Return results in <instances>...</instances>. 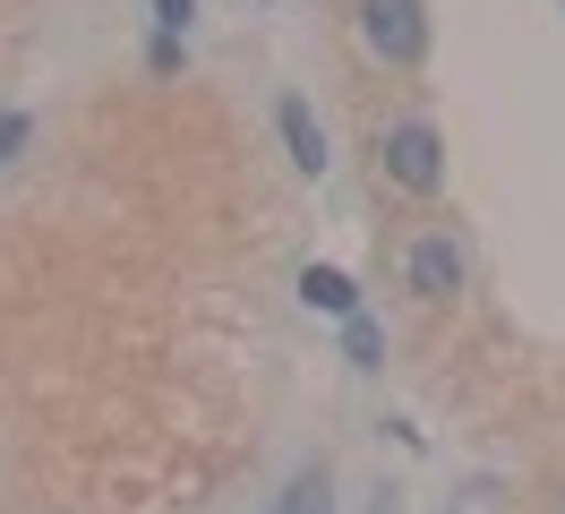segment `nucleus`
<instances>
[{"mask_svg":"<svg viewBox=\"0 0 565 514\" xmlns=\"http://www.w3.org/2000/svg\"><path fill=\"white\" fill-rule=\"evenodd\" d=\"M377 171H386L394 189H412V198H437L446 189V137H437V120H386V137H377Z\"/></svg>","mask_w":565,"mask_h":514,"instance_id":"obj_1","label":"nucleus"},{"mask_svg":"<svg viewBox=\"0 0 565 514\" xmlns=\"http://www.w3.org/2000/svg\"><path fill=\"white\" fill-rule=\"evenodd\" d=\"M360 43L386 69H420L428 61V9L420 0H360Z\"/></svg>","mask_w":565,"mask_h":514,"instance_id":"obj_2","label":"nucleus"},{"mask_svg":"<svg viewBox=\"0 0 565 514\" xmlns=\"http://www.w3.org/2000/svg\"><path fill=\"white\" fill-rule=\"evenodd\" d=\"M403 274H412V292H420V301H455L471 266H462V240L455 232H420L412 249H403Z\"/></svg>","mask_w":565,"mask_h":514,"instance_id":"obj_3","label":"nucleus"},{"mask_svg":"<svg viewBox=\"0 0 565 514\" xmlns=\"http://www.w3.org/2000/svg\"><path fill=\"white\" fill-rule=\"evenodd\" d=\"M275 129H282V155H291V164L309 171V180H318V171L334 164V155H326L318 112H309V95H282V103H275Z\"/></svg>","mask_w":565,"mask_h":514,"instance_id":"obj_4","label":"nucleus"},{"mask_svg":"<svg viewBox=\"0 0 565 514\" xmlns=\"http://www.w3.org/2000/svg\"><path fill=\"white\" fill-rule=\"evenodd\" d=\"M300 301L318 317H360V283L343 266H300Z\"/></svg>","mask_w":565,"mask_h":514,"instance_id":"obj_5","label":"nucleus"},{"mask_svg":"<svg viewBox=\"0 0 565 514\" xmlns=\"http://www.w3.org/2000/svg\"><path fill=\"white\" fill-rule=\"evenodd\" d=\"M266 514H334V480H326V463H300Z\"/></svg>","mask_w":565,"mask_h":514,"instance_id":"obj_6","label":"nucleus"},{"mask_svg":"<svg viewBox=\"0 0 565 514\" xmlns=\"http://www.w3.org/2000/svg\"><path fill=\"white\" fill-rule=\"evenodd\" d=\"M343 360H352V369H377V360H386V335H377V317H369V308L343 317Z\"/></svg>","mask_w":565,"mask_h":514,"instance_id":"obj_7","label":"nucleus"},{"mask_svg":"<svg viewBox=\"0 0 565 514\" xmlns=\"http://www.w3.org/2000/svg\"><path fill=\"white\" fill-rule=\"evenodd\" d=\"M180 61H189V52H180V34H163V27H154V43H146V69H154V77H172Z\"/></svg>","mask_w":565,"mask_h":514,"instance_id":"obj_8","label":"nucleus"},{"mask_svg":"<svg viewBox=\"0 0 565 514\" xmlns=\"http://www.w3.org/2000/svg\"><path fill=\"white\" fill-rule=\"evenodd\" d=\"M189 18H198V0H154V27H163V34H180Z\"/></svg>","mask_w":565,"mask_h":514,"instance_id":"obj_9","label":"nucleus"},{"mask_svg":"<svg viewBox=\"0 0 565 514\" xmlns=\"http://www.w3.org/2000/svg\"><path fill=\"white\" fill-rule=\"evenodd\" d=\"M18 146H26V112H0V164H9Z\"/></svg>","mask_w":565,"mask_h":514,"instance_id":"obj_10","label":"nucleus"}]
</instances>
